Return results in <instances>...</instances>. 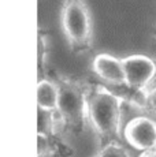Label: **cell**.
<instances>
[{
    "instance_id": "obj_1",
    "label": "cell",
    "mask_w": 156,
    "mask_h": 157,
    "mask_svg": "<svg viewBox=\"0 0 156 157\" xmlns=\"http://www.w3.org/2000/svg\"><path fill=\"white\" fill-rule=\"evenodd\" d=\"M123 100L104 85L91 86L88 93V119L100 140V149L108 144H122Z\"/></svg>"
},
{
    "instance_id": "obj_2",
    "label": "cell",
    "mask_w": 156,
    "mask_h": 157,
    "mask_svg": "<svg viewBox=\"0 0 156 157\" xmlns=\"http://www.w3.org/2000/svg\"><path fill=\"white\" fill-rule=\"evenodd\" d=\"M58 87V112L62 123V132L80 135L86 128L88 117V93L91 85L82 81L64 78L55 72H47Z\"/></svg>"
},
{
    "instance_id": "obj_3",
    "label": "cell",
    "mask_w": 156,
    "mask_h": 157,
    "mask_svg": "<svg viewBox=\"0 0 156 157\" xmlns=\"http://www.w3.org/2000/svg\"><path fill=\"white\" fill-rule=\"evenodd\" d=\"M62 28L74 53H85L92 49L93 26L84 0H63Z\"/></svg>"
},
{
    "instance_id": "obj_4",
    "label": "cell",
    "mask_w": 156,
    "mask_h": 157,
    "mask_svg": "<svg viewBox=\"0 0 156 157\" xmlns=\"http://www.w3.org/2000/svg\"><path fill=\"white\" fill-rule=\"evenodd\" d=\"M126 75V83L136 90L145 87L156 77V62L145 55H131L122 59Z\"/></svg>"
},
{
    "instance_id": "obj_5",
    "label": "cell",
    "mask_w": 156,
    "mask_h": 157,
    "mask_svg": "<svg viewBox=\"0 0 156 157\" xmlns=\"http://www.w3.org/2000/svg\"><path fill=\"white\" fill-rule=\"evenodd\" d=\"M123 140L141 152L156 147V122L145 116L133 117L123 128Z\"/></svg>"
},
{
    "instance_id": "obj_6",
    "label": "cell",
    "mask_w": 156,
    "mask_h": 157,
    "mask_svg": "<svg viewBox=\"0 0 156 157\" xmlns=\"http://www.w3.org/2000/svg\"><path fill=\"white\" fill-rule=\"evenodd\" d=\"M93 71L107 85H122L126 83V75L122 60L108 53H99L93 59Z\"/></svg>"
},
{
    "instance_id": "obj_7",
    "label": "cell",
    "mask_w": 156,
    "mask_h": 157,
    "mask_svg": "<svg viewBox=\"0 0 156 157\" xmlns=\"http://www.w3.org/2000/svg\"><path fill=\"white\" fill-rule=\"evenodd\" d=\"M37 153L38 157H49V156H62L68 157L73 155L71 147L64 145L58 135H43L37 134Z\"/></svg>"
},
{
    "instance_id": "obj_8",
    "label": "cell",
    "mask_w": 156,
    "mask_h": 157,
    "mask_svg": "<svg viewBox=\"0 0 156 157\" xmlns=\"http://www.w3.org/2000/svg\"><path fill=\"white\" fill-rule=\"evenodd\" d=\"M37 107L56 111L58 108V87L49 78H41L37 83Z\"/></svg>"
},
{
    "instance_id": "obj_9",
    "label": "cell",
    "mask_w": 156,
    "mask_h": 157,
    "mask_svg": "<svg viewBox=\"0 0 156 157\" xmlns=\"http://www.w3.org/2000/svg\"><path fill=\"white\" fill-rule=\"evenodd\" d=\"M37 134L49 135V137L62 134L60 117L56 111L37 107Z\"/></svg>"
},
{
    "instance_id": "obj_10",
    "label": "cell",
    "mask_w": 156,
    "mask_h": 157,
    "mask_svg": "<svg viewBox=\"0 0 156 157\" xmlns=\"http://www.w3.org/2000/svg\"><path fill=\"white\" fill-rule=\"evenodd\" d=\"M96 157H133L122 144H108L101 147Z\"/></svg>"
},
{
    "instance_id": "obj_11",
    "label": "cell",
    "mask_w": 156,
    "mask_h": 157,
    "mask_svg": "<svg viewBox=\"0 0 156 157\" xmlns=\"http://www.w3.org/2000/svg\"><path fill=\"white\" fill-rule=\"evenodd\" d=\"M43 55H45V38H43V30H38V74L44 75L45 78L47 70H45V59H43Z\"/></svg>"
},
{
    "instance_id": "obj_12",
    "label": "cell",
    "mask_w": 156,
    "mask_h": 157,
    "mask_svg": "<svg viewBox=\"0 0 156 157\" xmlns=\"http://www.w3.org/2000/svg\"><path fill=\"white\" fill-rule=\"evenodd\" d=\"M145 111L156 116V87L152 90L146 92V104H145Z\"/></svg>"
},
{
    "instance_id": "obj_13",
    "label": "cell",
    "mask_w": 156,
    "mask_h": 157,
    "mask_svg": "<svg viewBox=\"0 0 156 157\" xmlns=\"http://www.w3.org/2000/svg\"><path fill=\"white\" fill-rule=\"evenodd\" d=\"M138 157H156V147H152V149H148V150H142Z\"/></svg>"
},
{
    "instance_id": "obj_14",
    "label": "cell",
    "mask_w": 156,
    "mask_h": 157,
    "mask_svg": "<svg viewBox=\"0 0 156 157\" xmlns=\"http://www.w3.org/2000/svg\"><path fill=\"white\" fill-rule=\"evenodd\" d=\"M155 40H156V32H155Z\"/></svg>"
}]
</instances>
